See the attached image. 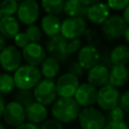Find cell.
<instances>
[{"instance_id":"obj_15","label":"cell","mask_w":129,"mask_h":129,"mask_svg":"<svg viewBox=\"0 0 129 129\" xmlns=\"http://www.w3.org/2000/svg\"><path fill=\"white\" fill-rule=\"evenodd\" d=\"M100 52L96 46L92 44L85 45L80 48L78 52V63L84 70H91L99 63Z\"/></svg>"},{"instance_id":"obj_45","label":"cell","mask_w":129,"mask_h":129,"mask_svg":"<svg viewBox=\"0 0 129 129\" xmlns=\"http://www.w3.org/2000/svg\"><path fill=\"white\" fill-rule=\"evenodd\" d=\"M0 129H7L6 125H5L3 122H1V121H0Z\"/></svg>"},{"instance_id":"obj_18","label":"cell","mask_w":129,"mask_h":129,"mask_svg":"<svg viewBox=\"0 0 129 129\" xmlns=\"http://www.w3.org/2000/svg\"><path fill=\"white\" fill-rule=\"evenodd\" d=\"M109 79V69L104 66L97 64L91 70L87 75V81L90 85L94 86L95 88L103 87L108 84Z\"/></svg>"},{"instance_id":"obj_2","label":"cell","mask_w":129,"mask_h":129,"mask_svg":"<svg viewBox=\"0 0 129 129\" xmlns=\"http://www.w3.org/2000/svg\"><path fill=\"white\" fill-rule=\"evenodd\" d=\"M15 88L18 90H31L41 80V74L38 68L28 64L20 66L12 76Z\"/></svg>"},{"instance_id":"obj_44","label":"cell","mask_w":129,"mask_h":129,"mask_svg":"<svg viewBox=\"0 0 129 129\" xmlns=\"http://www.w3.org/2000/svg\"><path fill=\"white\" fill-rule=\"evenodd\" d=\"M124 38H125V41L129 44V26L127 27V29H126V31H125V33H124Z\"/></svg>"},{"instance_id":"obj_36","label":"cell","mask_w":129,"mask_h":129,"mask_svg":"<svg viewBox=\"0 0 129 129\" xmlns=\"http://www.w3.org/2000/svg\"><path fill=\"white\" fill-rule=\"evenodd\" d=\"M13 39H14V42H15L16 46H18L20 48H24L28 43H30V41H29L28 37L26 36L25 32H18Z\"/></svg>"},{"instance_id":"obj_5","label":"cell","mask_w":129,"mask_h":129,"mask_svg":"<svg viewBox=\"0 0 129 129\" xmlns=\"http://www.w3.org/2000/svg\"><path fill=\"white\" fill-rule=\"evenodd\" d=\"M2 119L5 125L11 128H15L26 122L25 108L15 101H10L5 104Z\"/></svg>"},{"instance_id":"obj_46","label":"cell","mask_w":129,"mask_h":129,"mask_svg":"<svg viewBox=\"0 0 129 129\" xmlns=\"http://www.w3.org/2000/svg\"><path fill=\"white\" fill-rule=\"evenodd\" d=\"M14 1H16V2H21V1H23V0H14Z\"/></svg>"},{"instance_id":"obj_35","label":"cell","mask_w":129,"mask_h":129,"mask_svg":"<svg viewBox=\"0 0 129 129\" xmlns=\"http://www.w3.org/2000/svg\"><path fill=\"white\" fill-rule=\"evenodd\" d=\"M81 47H82V40L80 38H75V39H71V41H68L67 50L70 55L79 51Z\"/></svg>"},{"instance_id":"obj_49","label":"cell","mask_w":129,"mask_h":129,"mask_svg":"<svg viewBox=\"0 0 129 129\" xmlns=\"http://www.w3.org/2000/svg\"><path fill=\"white\" fill-rule=\"evenodd\" d=\"M128 74H129V68H128Z\"/></svg>"},{"instance_id":"obj_40","label":"cell","mask_w":129,"mask_h":129,"mask_svg":"<svg viewBox=\"0 0 129 129\" xmlns=\"http://www.w3.org/2000/svg\"><path fill=\"white\" fill-rule=\"evenodd\" d=\"M123 19L125 20V22L128 24V26H129V4L126 6V8L123 10Z\"/></svg>"},{"instance_id":"obj_9","label":"cell","mask_w":129,"mask_h":129,"mask_svg":"<svg viewBox=\"0 0 129 129\" xmlns=\"http://www.w3.org/2000/svg\"><path fill=\"white\" fill-rule=\"evenodd\" d=\"M16 14L17 20L21 23L26 25L34 24L39 16V5L36 0H23L18 3Z\"/></svg>"},{"instance_id":"obj_10","label":"cell","mask_w":129,"mask_h":129,"mask_svg":"<svg viewBox=\"0 0 129 129\" xmlns=\"http://www.w3.org/2000/svg\"><path fill=\"white\" fill-rule=\"evenodd\" d=\"M22 55L14 45H7L0 51V67L6 72H15L21 64Z\"/></svg>"},{"instance_id":"obj_14","label":"cell","mask_w":129,"mask_h":129,"mask_svg":"<svg viewBox=\"0 0 129 129\" xmlns=\"http://www.w3.org/2000/svg\"><path fill=\"white\" fill-rule=\"evenodd\" d=\"M22 58L28 66L37 68L46 57L45 49L39 43H28L21 51Z\"/></svg>"},{"instance_id":"obj_33","label":"cell","mask_w":129,"mask_h":129,"mask_svg":"<svg viewBox=\"0 0 129 129\" xmlns=\"http://www.w3.org/2000/svg\"><path fill=\"white\" fill-rule=\"evenodd\" d=\"M68 73L74 75L75 77L77 78H80V77H83L84 76V73H85V70L78 63V61H72L68 68Z\"/></svg>"},{"instance_id":"obj_19","label":"cell","mask_w":129,"mask_h":129,"mask_svg":"<svg viewBox=\"0 0 129 129\" xmlns=\"http://www.w3.org/2000/svg\"><path fill=\"white\" fill-rule=\"evenodd\" d=\"M129 81L128 68L126 66H112L109 70V79L108 84L115 87L121 88L124 87Z\"/></svg>"},{"instance_id":"obj_3","label":"cell","mask_w":129,"mask_h":129,"mask_svg":"<svg viewBox=\"0 0 129 129\" xmlns=\"http://www.w3.org/2000/svg\"><path fill=\"white\" fill-rule=\"evenodd\" d=\"M78 120L81 129H103L106 124L105 114L94 106L81 109Z\"/></svg>"},{"instance_id":"obj_26","label":"cell","mask_w":129,"mask_h":129,"mask_svg":"<svg viewBox=\"0 0 129 129\" xmlns=\"http://www.w3.org/2000/svg\"><path fill=\"white\" fill-rule=\"evenodd\" d=\"M15 89V84L13 77L8 73L0 74V95L6 96L12 93Z\"/></svg>"},{"instance_id":"obj_29","label":"cell","mask_w":129,"mask_h":129,"mask_svg":"<svg viewBox=\"0 0 129 129\" xmlns=\"http://www.w3.org/2000/svg\"><path fill=\"white\" fill-rule=\"evenodd\" d=\"M25 34L28 37V39H29L30 42H32V43H38L40 41V39H41L42 31H41V29L37 25L30 24V25H28L26 27Z\"/></svg>"},{"instance_id":"obj_7","label":"cell","mask_w":129,"mask_h":129,"mask_svg":"<svg viewBox=\"0 0 129 129\" xmlns=\"http://www.w3.org/2000/svg\"><path fill=\"white\" fill-rule=\"evenodd\" d=\"M120 95L121 93L117 88L107 84L98 90L96 103L102 110L107 112L119 106Z\"/></svg>"},{"instance_id":"obj_28","label":"cell","mask_w":129,"mask_h":129,"mask_svg":"<svg viewBox=\"0 0 129 129\" xmlns=\"http://www.w3.org/2000/svg\"><path fill=\"white\" fill-rule=\"evenodd\" d=\"M18 9V2L14 0H3L0 3V12L2 16H13Z\"/></svg>"},{"instance_id":"obj_1","label":"cell","mask_w":129,"mask_h":129,"mask_svg":"<svg viewBox=\"0 0 129 129\" xmlns=\"http://www.w3.org/2000/svg\"><path fill=\"white\" fill-rule=\"evenodd\" d=\"M81 107L74 98H57L51 105L50 113L54 120L69 124L78 119Z\"/></svg>"},{"instance_id":"obj_50","label":"cell","mask_w":129,"mask_h":129,"mask_svg":"<svg viewBox=\"0 0 129 129\" xmlns=\"http://www.w3.org/2000/svg\"><path fill=\"white\" fill-rule=\"evenodd\" d=\"M0 69H1V67H0Z\"/></svg>"},{"instance_id":"obj_23","label":"cell","mask_w":129,"mask_h":129,"mask_svg":"<svg viewBox=\"0 0 129 129\" xmlns=\"http://www.w3.org/2000/svg\"><path fill=\"white\" fill-rule=\"evenodd\" d=\"M60 67L59 61H57L55 58L47 56L40 64V74L41 77H44V79L47 80H53L59 73Z\"/></svg>"},{"instance_id":"obj_30","label":"cell","mask_w":129,"mask_h":129,"mask_svg":"<svg viewBox=\"0 0 129 129\" xmlns=\"http://www.w3.org/2000/svg\"><path fill=\"white\" fill-rule=\"evenodd\" d=\"M106 123L109 121H124L125 119V113L124 111L118 106L110 111H107V114L105 115Z\"/></svg>"},{"instance_id":"obj_22","label":"cell","mask_w":129,"mask_h":129,"mask_svg":"<svg viewBox=\"0 0 129 129\" xmlns=\"http://www.w3.org/2000/svg\"><path fill=\"white\" fill-rule=\"evenodd\" d=\"M110 61L113 66H126L129 62V46L118 44L110 51Z\"/></svg>"},{"instance_id":"obj_25","label":"cell","mask_w":129,"mask_h":129,"mask_svg":"<svg viewBox=\"0 0 129 129\" xmlns=\"http://www.w3.org/2000/svg\"><path fill=\"white\" fill-rule=\"evenodd\" d=\"M64 0H41V7L49 15H57L62 12Z\"/></svg>"},{"instance_id":"obj_12","label":"cell","mask_w":129,"mask_h":129,"mask_svg":"<svg viewBox=\"0 0 129 129\" xmlns=\"http://www.w3.org/2000/svg\"><path fill=\"white\" fill-rule=\"evenodd\" d=\"M68 39L60 34L50 37L46 42V51L50 57L55 58L57 61H66L70 54L67 50Z\"/></svg>"},{"instance_id":"obj_4","label":"cell","mask_w":129,"mask_h":129,"mask_svg":"<svg viewBox=\"0 0 129 129\" xmlns=\"http://www.w3.org/2000/svg\"><path fill=\"white\" fill-rule=\"evenodd\" d=\"M32 94L35 102L45 107L52 105L57 97L54 80L41 79L39 83L33 88Z\"/></svg>"},{"instance_id":"obj_20","label":"cell","mask_w":129,"mask_h":129,"mask_svg":"<svg viewBox=\"0 0 129 129\" xmlns=\"http://www.w3.org/2000/svg\"><path fill=\"white\" fill-rule=\"evenodd\" d=\"M20 25L17 18L13 16H2L0 20V33L4 38L12 39L19 32Z\"/></svg>"},{"instance_id":"obj_47","label":"cell","mask_w":129,"mask_h":129,"mask_svg":"<svg viewBox=\"0 0 129 129\" xmlns=\"http://www.w3.org/2000/svg\"><path fill=\"white\" fill-rule=\"evenodd\" d=\"M1 18H2V15H1V12H0V20H1Z\"/></svg>"},{"instance_id":"obj_38","label":"cell","mask_w":129,"mask_h":129,"mask_svg":"<svg viewBox=\"0 0 129 129\" xmlns=\"http://www.w3.org/2000/svg\"><path fill=\"white\" fill-rule=\"evenodd\" d=\"M110 52L109 51H105L103 54H100V58H99V63L98 64H101V66H104L106 67L107 69H111L112 67V63L110 61V56H109Z\"/></svg>"},{"instance_id":"obj_27","label":"cell","mask_w":129,"mask_h":129,"mask_svg":"<svg viewBox=\"0 0 129 129\" xmlns=\"http://www.w3.org/2000/svg\"><path fill=\"white\" fill-rule=\"evenodd\" d=\"M15 102L22 105L24 108L28 106L30 103L34 101V97L31 90H17L14 94V100Z\"/></svg>"},{"instance_id":"obj_32","label":"cell","mask_w":129,"mask_h":129,"mask_svg":"<svg viewBox=\"0 0 129 129\" xmlns=\"http://www.w3.org/2000/svg\"><path fill=\"white\" fill-rule=\"evenodd\" d=\"M39 129H63V125L58 121L52 119H46L44 122L40 124Z\"/></svg>"},{"instance_id":"obj_31","label":"cell","mask_w":129,"mask_h":129,"mask_svg":"<svg viewBox=\"0 0 129 129\" xmlns=\"http://www.w3.org/2000/svg\"><path fill=\"white\" fill-rule=\"evenodd\" d=\"M108 7L115 11H121L126 8L129 4V0H107Z\"/></svg>"},{"instance_id":"obj_21","label":"cell","mask_w":129,"mask_h":129,"mask_svg":"<svg viewBox=\"0 0 129 129\" xmlns=\"http://www.w3.org/2000/svg\"><path fill=\"white\" fill-rule=\"evenodd\" d=\"M60 19L55 15L46 14L41 19V31L49 37H53L59 34L60 31Z\"/></svg>"},{"instance_id":"obj_11","label":"cell","mask_w":129,"mask_h":129,"mask_svg":"<svg viewBox=\"0 0 129 129\" xmlns=\"http://www.w3.org/2000/svg\"><path fill=\"white\" fill-rule=\"evenodd\" d=\"M80 86L79 78L70 73L62 74L55 82L56 94L59 98H74L75 93Z\"/></svg>"},{"instance_id":"obj_34","label":"cell","mask_w":129,"mask_h":129,"mask_svg":"<svg viewBox=\"0 0 129 129\" xmlns=\"http://www.w3.org/2000/svg\"><path fill=\"white\" fill-rule=\"evenodd\" d=\"M119 107L124 111V113L129 114V90L124 91L120 95Z\"/></svg>"},{"instance_id":"obj_42","label":"cell","mask_w":129,"mask_h":129,"mask_svg":"<svg viewBox=\"0 0 129 129\" xmlns=\"http://www.w3.org/2000/svg\"><path fill=\"white\" fill-rule=\"evenodd\" d=\"M5 104H6V102H5L4 98L0 95V119L2 118V114H3V110H4V107H5Z\"/></svg>"},{"instance_id":"obj_24","label":"cell","mask_w":129,"mask_h":129,"mask_svg":"<svg viewBox=\"0 0 129 129\" xmlns=\"http://www.w3.org/2000/svg\"><path fill=\"white\" fill-rule=\"evenodd\" d=\"M88 6L82 4L79 0H66L63 3L62 11L68 17H86Z\"/></svg>"},{"instance_id":"obj_8","label":"cell","mask_w":129,"mask_h":129,"mask_svg":"<svg viewBox=\"0 0 129 129\" xmlns=\"http://www.w3.org/2000/svg\"><path fill=\"white\" fill-rule=\"evenodd\" d=\"M87 22L83 17H67L60 24V35L66 39L79 38L85 33Z\"/></svg>"},{"instance_id":"obj_13","label":"cell","mask_w":129,"mask_h":129,"mask_svg":"<svg viewBox=\"0 0 129 129\" xmlns=\"http://www.w3.org/2000/svg\"><path fill=\"white\" fill-rule=\"evenodd\" d=\"M97 88L90 85L89 83H83L78 87L74 99L80 107H93L97 102Z\"/></svg>"},{"instance_id":"obj_17","label":"cell","mask_w":129,"mask_h":129,"mask_svg":"<svg viewBox=\"0 0 129 129\" xmlns=\"http://www.w3.org/2000/svg\"><path fill=\"white\" fill-rule=\"evenodd\" d=\"M25 117L27 122L32 124H41L48 117L47 108L35 101L25 107Z\"/></svg>"},{"instance_id":"obj_43","label":"cell","mask_w":129,"mask_h":129,"mask_svg":"<svg viewBox=\"0 0 129 129\" xmlns=\"http://www.w3.org/2000/svg\"><path fill=\"white\" fill-rule=\"evenodd\" d=\"M5 44H6V40H5V38L0 33V51L5 47Z\"/></svg>"},{"instance_id":"obj_41","label":"cell","mask_w":129,"mask_h":129,"mask_svg":"<svg viewBox=\"0 0 129 129\" xmlns=\"http://www.w3.org/2000/svg\"><path fill=\"white\" fill-rule=\"evenodd\" d=\"M82 4H84L85 6H91V5H94V4H96V3H99V2H101V0H79Z\"/></svg>"},{"instance_id":"obj_48","label":"cell","mask_w":129,"mask_h":129,"mask_svg":"<svg viewBox=\"0 0 129 129\" xmlns=\"http://www.w3.org/2000/svg\"><path fill=\"white\" fill-rule=\"evenodd\" d=\"M73 129H81V128H73Z\"/></svg>"},{"instance_id":"obj_16","label":"cell","mask_w":129,"mask_h":129,"mask_svg":"<svg viewBox=\"0 0 129 129\" xmlns=\"http://www.w3.org/2000/svg\"><path fill=\"white\" fill-rule=\"evenodd\" d=\"M110 16V8L104 2H99L88 7L86 17L88 20L96 25L103 24Z\"/></svg>"},{"instance_id":"obj_39","label":"cell","mask_w":129,"mask_h":129,"mask_svg":"<svg viewBox=\"0 0 129 129\" xmlns=\"http://www.w3.org/2000/svg\"><path fill=\"white\" fill-rule=\"evenodd\" d=\"M13 129H39V128H38L37 125L32 124V123H29V122L26 121V122H24L23 124H21V125L15 127V128H13Z\"/></svg>"},{"instance_id":"obj_37","label":"cell","mask_w":129,"mask_h":129,"mask_svg":"<svg viewBox=\"0 0 129 129\" xmlns=\"http://www.w3.org/2000/svg\"><path fill=\"white\" fill-rule=\"evenodd\" d=\"M103 129H129L125 121H109Z\"/></svg>"},{"instance_id":"obj_6","label":"cell","mask_w":129,"mask_h":129,"mask_svg":"<svg viewBox=\"0 0 129 129\" xmlns=\"http://www.w3.org/2000/svg\"><path fill=\"white\" fill-rule=\"evenodd\" d=\"M127 27L128 24L125 22L121 15L113 14L110 15L102 24V32L107 39L115 40L121 38L124 35Z\"/></svg>"}]
</instances>
